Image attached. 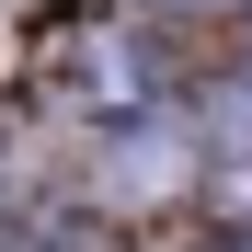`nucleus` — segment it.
<instances>
[{
  "label": "nucleus",
  "instance_id": "2",
  "mask_svg": "<svg viewBox=\"0 0 252 252\" xmlns=\"http://www.w3.org/2000/svg\"><path fill=\"white\" fill-rule=\"evenodd\" d=\"M229 252H252V241H229Z\"/></svg>",
  "mask_w": 252,
  "mask_h": 252
},
{
  "label": "nucleus",
  "instance_id": "1",
  "mask_svg": "<svg viewBox=\"0 0 252 252\" xmlns=\"http://www.w3.org/2000/svg\"><path fill=\"white\" fill-rule=\"evenodd\" d=\"M184 172H195V149H184L160 115H138V126L103 149V195H115V206H172V195H184Z\"/></svg>",
  "mask_w": 252,
  "mask_h": 252
}]
</instances>
